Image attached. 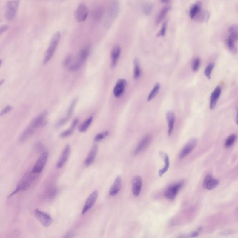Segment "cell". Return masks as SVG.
Returning <instances> with one entry per match:
<instances>
[{
  "label": "cell",
  "instance_id": "obj_1",
  "mask_svg": "<svg viewBox=\"0 0 238 238\" xmlns=\"http://www.w3.org/2000/svg\"><path fill=\"white\" fill-rule=\"evenodd\" d=\"M38 175L39 174L33 173L31 171L26 173L17 184L15 190L10 194V197L18 192L28 190L36 182L37 179L38 178Z\"/></svg>",
  "mask_w": 238,
  "mask_h": 238
},
{
  "label": "cell",
  "instance_id": "obj_2",
  "mask_svg": "<svg viewBox=\"0 0 238 238\" xmlns=\"http://www.w3.org/2000/svg\"><path fill=\"white\" fill-rule=\"evenodd\" d=\"M120 11V3L118 0H113L111 3L104 21V27L108 30L116 18Z\"/></svg>",
  "mask_w": 238,
  "mask_h": 238
},
{
  "label": "cell",
  "instance_id": "obj_3",
  "mask_svg": "<svg viewBox=\"0 0 238 238\" xmlns=\"http://www.w3.org/2000/svg\"><path fill=\"white\" fill-rule=\"evenodd\" d=\"M61 37V33L60 32H57L53 36L49 47L47 50L44 56L43 64H47L52 58L60 42Z\"/></svg>",
  "mask_w": 238,
  "mask_h": 238
},
{
  "label": "cell",
  "instance_id": "obj_4",
  "mask_svg": "<svg viewBox=\"0 0 238 238\" xmlns=\"http://www.w3.org/2000/svg\"><path fill=\"white\" fill-rule=\"evenodd\" d=\"M89 53L90 48L88 47H86L82 48L78 55L77 58L75 62L69 67L70 71L71 72H76L79 70L87 59Z\"/></svg>",
  "mask_w": 238,
  "mask_h": 238
},
{
  "label": "cell",
  "instance_id": "obj_5",
  "mask_svg": "<svg viewBox=\"0 0 238 238\" xmlns=\"http://www.w3.org/2000/svg\"><path fill=\"white\" fill-rule=\"evenodd\" d=\"M21 0H8L6 5L5 17L8 21H13L17 15Z\"/></svg>",
  "mask_w": 238,
  "mask_h": 238
},
{
  "label": "cell",
  "instance_id": "obj_6",
  "mask_svg": "<svg viewBox=\"0 0 238 238\" xmlns=\"http://www.w3.org/2000/svg\"><path fill=\"white\" fill-rule=\"evenodd\" d=\"M184 182L181 181L177 183L170 185L165 190L164 194V197L168 200H173L176 198L180 189L182 188Z\"/></svg>",
  "mask_w": 238,
  "mask_h": 238
},
{
  "label": "cell",
  "instance_id": "obj_7",
  "mask_svg": "<svg viewBox=\"0 0 238 238\" xmlns=\"http://www.w3.org/2000/svg\"><path fill=\"white\" fill-rule=\"evenodd\" d=\"M48 153L47 152H44L41 154L40 157L37 160L35 165L33 167L31 172L35 174H39L42 172L47 162Z\"/></svg>",
  "mask_w": 238,
  "mask_h": 238
},
{
  "label": "cell",
  "instance_id": "obj_8",
  "mask_svg": "<svg viewBox=\"0 0 238 238\" xmlns=\"http://www.w3.org/2000/svg\"><path fill=\"white\" fill-rule=\"evenodd\" d=\"M34 214L37 219L39 220L40 223L45 228L50 227L53 222V219L50 214L41 211L39 209H36L34 211Z\"/></svg>",
  "mask_w": 238,
  "mask_h": 238
},
{
  "label": "cell",
  "instance_id": "obj_9",
  "mask_svg": "<svg viewBox=\"0 0 238 238\" xmlns=\"http://www.w3.org/2000/svg\"><path fill=\"white\" fill-rule=\"evenodd\" d=\"M88 15V10L87 6L83 3H80L78 6L74 13L75 19L77 22L85 21Z\"/></svg>",
  "mask_w": 238,
  "mask_h": 238
},
{
  "label": "cell",
  "instance_id": "obj_10",
  "mask_svg": "<svg viewBox=\"0 0 238 238\" xmlns=\"http://www.w3.org/2000/svg\"><path fill=\"white\" fill-rule=\"evenodd\" d=\"M47 116V112H43L36 118L34 119V120L32 121L30 125L32 126L36 130L43 128L47 123L46 120Z\"/></svg>",
  "mask_w": 238,
  "mask_h": 238
},
{
  "label": "cell",
  "instance_id": "obj_11",
  "mask_svg": "<svg viewBox=\"0 0 238 238\" xmlns=\"http://www.w3.org/2000/svg\"><path fill=\"white\" fill-rule=\"evenodd\" d=\"M197 141L195 139H193L189 141L184 147L182 151H180L179 154V158L183 159L190 154L195 148L197 145Z\"/></svg>",
  "mask_w": 238,
  "mask_h": 238
},
{
  "label": "cell",
  "instance_id": "obj_12",
  "mask_svg": "<svg viewBox=\"0 0 238 238\" xmlns=\"http://www.w3.org/2000/svg\"><path fill=\"white\" fill-rule=\"evenodd\" d=\"M98 196V192L97 190H94L91 194L86 201L83 210L82 211V214H86L88 210H90V209L93 207L97 199Z\"/></svg>",
  "mask_w": 238,
  "mask_h": 238
},
{
  "label": "cell",
  "instance_id": "obj_13",
  "mask_svg": "<svg viewBox=\"0 0 238 238\" xmlns=\"http://www.w3.org/2000/svg\"><path fill=\"white\" fill-rule=\"evenodd\" d=\"M142 186V179L139 175L134 176L133 179L132 192L134 196L137 197L139 195Z\"/></svg>",
  "mask_w": 238,
  "mask_h": 238
},
{
  "label": "cell",
  "instance_id": "obj_14",
  "mask_svg": "<svg viewBox=\"0 0 238 238\" xmlns=\"http://www.w3.org/2000/svg\"><path fill=\"white\" fill-rule=\"evenodd\" d=\"M70 153V147L69 145H67L63 149L61 157L57 163L56 168L60 169L64 166L68 160Z\"/></svg>",
  "mask_w": 238,
  "mask_h": 238
},
{
  "label": "cell",
  "instance_id": "obj_15",
  "mask_svg": "<svg viewBox=\"0 0 238 238\" xmlns=\"http://www.w3.org/2000/svg\"><path fill=\"white\" fill-rule=\"evenodd\" d=\"M127 85V82L126 80L124 79H119L113 90L114 96L116 98L121 96L124 92Z\"/></svg>",
  "mask_w": 238,
  "mask_h": 238
},
{
  "label": "cell",
  "instance_id": "obj_16",
  "mask_svg": "<svg viewBox=\"0 0 238 238\" xmlns=\"http://www.w3.org/2000/svg\"><path fill=\"white\" fill-rule=\"evenodd\" d=\"M219 184V181L215 179L211 175L206 176L204 180L203 187L207 190H213Z\"/></svg>",
  "mask_w": 238,
  "mask_h": 238
},
{
  "label": "cell",
  "instance_id": "obj_17",
  "mask_svg": "<svg viewBox=\"0 0 238 238\" xmlns=\"http://www.w3.org/2000/svg\"><path fill=\"white\" fill-rule=\"evenodd\" d=\"M77 98H76L74 99L72 102L71 104L69 107L68 108V111H67V116L64 118L61 119L60 121L58 122L57 124V127H61L62 125H64L67 122L69 119L71 118L73 114V111L75 109V107H76V105L77 102Z\"/></svg>",
  "mask_w": 238,
  "mask_h": 238
},
{
  "label": "cell",
  "instance_id": "obj_18",
  "mask_svg": "<svg viewBox=\"0 0 238 238\" xmlns=\"http://www.w3.org/2000/svg\"><path fill=\"white\" fill-rule=\"evenodd\" d=\"M159 154L160 157L163 159L164 162V166L163 168L160 169L159 171V177H162L164 173H166L168 171L170 166V161H169V157L167 153L165 152L159 151Z\"/></svg>",
  "mask_w": 238,
  "mask_h": 238
},
{
  "label": "cell",
  "instance_id": "obj_19",
  "mask_svg": "<svg viewBox=\"0 0 238 238\" xmlns=\"http://www.w3.org/2000/svg\"><path fill=\"white\" fill-rule=\"evenodd\" d=\"M151 141V138L150 136H146L142 139L134 150V154L135 155L139 154L144 151L148 148Z\"/></svg>",
  "mask_w": 238,
  "mask_h": 238
},
{
  "label": "cell",
  "instance_id": "obj_20",
  "mask_svg": "<svg viewBox=\"0 0 238 238\" xmlns=\"http://www.w3.org/2000/svg\"><path fill=\"white\" fill-rule=\"evenodd\" d=\"M221 93V88L220 86H217L211 94L210 99V108L213 109L216 106Z\"/></svg>",
  "mask_w": 238,
  "mask_h": 238
},
{
  "label": "cell",
  "instance_id": "obj_21",
  "mask_svg": "<svg viewBox=\"0 0 238 238\" xmlns=\"http://www.w3.org/2000/svg\"><path fill=\"white\" fill-rule=\"evenodd\" d=\"M98 149V147L97 145H94L93 146L91 149L90 150V152L87 155V157L84 161V164H85V166L88 167L92 164L94 162L96 156Z\"/></svg>",
  "mask_w": 238,
  "mask_h": 238
},
{
  "label": "cell",
  "instance_id": "obj_22",
  "mask_svg": "<svg viewBox=\"0 0 238 238\" xmlns=\"http://www.w3.org/2000/svg\"><path fill=\"white\" fill-rule=\"evenodd\" d=\"M166 119L168 122V134L170 136L172 134V132L173 131L174 128V123L175 122V113L172 111H168L166 113Z\"/></svg>",
  "mask_w": 238,
  "mask_h": 238
},
{
  "label": "cell",
  "instance_id": "obj_23",
  "mask_svg": "<svg viewBox=\"0 0 238 238\" xmlns=\"http://www.w3.org/2000/svg\"><path fill=\"white\" fill-rule=\"evenodd\" d=\"M122 186V177L120 175L117 176L113 184L109 191V194L111 196H114L118 194L120 191Z\"/></svg>",
  "mask_w": 238,
  "mask_h": 238
},
{
  "label": "cell",
  "instance_id": "obj_24",
  "mask_svg": "<svg viewBox=\"0 0 238 238\" xmlns=\"http://www.w3.org/2000/svg\"><path fill=\"white\" fill-rule=\"evenodd\" d=\"M121 49L119 46L115 47L113 49L111 53V66L114 67L117 63L120 55H121Z\"/></svg>",
  "mask_w": 238,
  "mask_h": 238
},
{
  "label": "cell",
  "instance_id": "obj_25",
  "mask_svg": "<svg viewBox=\"0 0 238 238\" xmlns=\"http://www.w3.org/2000/svg\"><path fill=\"white\" fill-rule=\"evenodd\" d=\"M36 130L31 125H29L21 135L20 137V142H24L27 141L35 133Z\"/></svg>",
  "mask_w": 238,
  "mask_h": 238
},
{
  "label": "cell",
  "instance_id": "obj_26",
  "mask_svg": "<svg viewBox=\"0 0 238 238\" xmlns=\"http://www.w3.org/2000/svg\"><path fill=\"white\" fill-rule=\"evenodd\" d=\"M202 9V4L200 2H198L195 3L190 9L189 11V16L191 19H193L195 18L196 16H197Z\"/></svg>",
  "mask_w": 238,
  "mask_h": 238
},
{
  "label": "cell",
  "instance_id": "obj_27",
  "mask_svg": "<svg viewBox=\"0 0 238 238\" xmlns=\"http://www.w3.org/2000/svg\"><path fill=\"white\" fill-rule=\"evenodd\" d=\"M78 123V119L77 118L75 119V120H73V122L70 128L69 129H67V130L62 133L61 134H60V137L62 138H66L71 135L73 133V130H75V128L76 127Z\"/></svg>",
  "mask_w": 238,
  "mask_h": 238
},
{
  "label": "cell",
  "instance_id": "obj_28",
  "mask_svg": "<svg viewBox=\"0 0 238 238\" xmlns=\"http://www.w3.org/2000/svg\"><path fill=\"white\" fill-rule=\"evenodd\" d=\"M161 88V84L160 83L157 82V83H155L153 88L152 90L151 91L150 93H149V96H148L147 101L148 102H150L152 101L153 99H154V98L156 97V96L157 95L158 93L159 92V90Z\"/></svg>",
  "mask_w": 238,
  "mask_h": 238
},
{
  "label": "cell",
  "instance_id": "obj_29",
  "mask_svg": "<svg viewBox=\"0 0 238 238\" xmlns=\"http://www.w3.org/2000/svg\"><path fill=\"white\" fill-rule=\"evenodd\" d=\"M142 75L141 66L139 64V60L135 58L134 60V77L135 79H138L141 77Z\"/></svg>",
  "mask_w": 238,
  "mask_h": 238
},
{
  "label": "cell",
  "instance_id": "obj_30",
  "mask_svg": "<svg viewBox=\"0 0 238 238\" xmlns=\"http://www.w3.org/2000/svg\"><path fill=\"white\" fill-rule=\"evenodd\" d=\"M169 10H170V7H165L163 8L159 11V13H158L156 19V25H158L162 22V20L165 18L166 15L168 13V12L169 11Z\"/></svg>",
  "mask_w": 238,
  "mask_h": 238
},
{
  "label": "cell",
  "instance_id": "obj_31",
  "mask_svg": "<svg viewBox=\"0 0 238 238\" xmlns=\"http://www.w3.org/2000/svg\"><path fill=\"white\" fill-rule=\"evenodd\" d=\"M93 121L92 117H90L87 120L85 121L82 124L80 125L79 128V131L80 132H85L88 129L89 126L91 124Z\"/></svg>",
  "mask_w": 238,
  "mask_h": 238
},
{
  "label": "cell",
  "instance_id": "obj_32",
  "mask_svg": "<svg viewBox=\"0 0 238 238\" xmlns=\"http://www.w3.org/2000/svg\"><path fill=\"white\" fill-rule=\"evenodd\" d=\"M237 136L235 134H232L230 135L226 139L225 143V146L226 148H229L233 146V144L236 141Z\"/></svg>",
  "mask_w": 238,
  "mask_h": 238
},
{
  "label": "cell",
  "instance_id": "obj_33",
  "mask_svg": "<svg viewBox=\"0 0 238 238\" xmlns=\"http://www.w3.org/2000/svg\"><path fill=\"white\" fill-rule=\"evenodd\" d=\"M214 62H210L208 64L206 69L204 71V75L208 78V79H211V75L212 71L214 67Z\"/></svg>",
  "mask_w": 238,
  "mask_h": 238
},
{
  "label": "cell",
  "instance_id": "obj_34",
  "mask_svg": "<svg viewBox=\"0 0 238 238\" xmlns=\"http://www.w3.org/2000/svg\"><path fill=\"white\" fill-rule=\"evenodd\" d=\"M103 10L101 7H99L95 10L93 11V19L96 20H100L103 16Z\"/></svg>",
  "mask_w": 238,
  "mask_h": 238
},
{
  "label": "cell",
  "instance_id": "obj_35",
  "mask_svg": "<svg viewBox=\"0 0 238 238\" xmlns=\"http://www.w3.org/2000/svg\"><path fill=\"white\" fill-rule=\"evenodd\" d=\"M201 61L199 58H196L194 59L192 63V69L193 71L196 72L198 70L200 67Z\"/></svg>",
  "mask_w": 238,
  "mask_h": 238
},
{
  "label": "cell",
  "instance_id": "obj_36",
  "mask_svg": "<svg viewBox=\"0 0 238 238\" xmlns=\"http://www.w3.org/2000/svg\"><path fill=\"white\" fill-rule=\"evenodd\" d=\"M227 45H228V47L230 51H231V52L234 54H236V53L237 52V48L235 46L234 42L231 41L229 39H228Z\"/></svg>",
  "mask_w": 238,
  "mask_h": 238
},
{
  "label": "cell",
  "instance_id": "obj_37",
  "mask_svg": "<svg viewBox=\"0 0 238 238\" xmlns=\"http://www.w3.org/2000/svg\"><path fill=\"white\" fill-rule=\"evenodd\" d=\"M153 6L150 3H146L142 7L143 13L146 16H148L152 10Z\"/></svg>",
  "mask_w": 238,
  "mask_h": 238
},
{
  "label": "cell",
  "instance_id": "obj_38",
  "mask_svg": "<svg viewBox=\"0 0 238 238\" xmlns=\"http://www.w3.org/2000/svg\"><path fill=\"white\" fill-rule=\"evenodd\" d=\"M108 135V131H105L104 132L101 133L97 134L94 138V141L96 142H100L103 139L105 138Z\"/></svg>",
  "mask_w": 238,
  "mask_h": 238
},
{
  "label": "cell",
  "instance_id": "obj_39",
  "mask_svg": "<svg viewBox=\"0 0 238 238\" xmlns=\"http://www.w3.org/2000/svg\"><path fill=\"white\" fill-rule=\"evenodd\" d=\"M231 34L229 36L228 39L234 41L235 42V41H237L238 39V32L237 30L232 31L230 32Z\"/></svg>",
  "mask_w": 238,
  "mask_h": 238
},
{
  "label": "cell",
  "instance_id": "obj_40",
  "mask_svg": "<svg viewBox=\"0 0 238 238\" xmlns=\"http://www.w3.org/2000/svg\"><path fill=\"white\" fill-rule=\"evenodd\" d=\"M167 24H168V23H167V22L163 23L161 30H160L159 33V36H165V34H166V31H167Z\"/></svg>",
  "mask_w": 238,
  "mask_h": 238
},
{
  "label": "cell",
  "instance_id": "obj_41",
  "mask_svg": "<svg viewBox=\"0 0 238 238\" xmlns=\"http://www.w3.org/2000/svg\"><path fill=\"white\" fill-rule=\"evenodd\" d=\"M13 109V108L11 106H7L5 108H3L2 110H1V116H3V115H4V114H7V113H8L10 112Z\"/></svg>",
  "mask_w": 238,
  "mask_h": 238
},
{
  "label": "cell",
  "instance_id": "obj_42",
  "mask_svg": "<svg viewBox=\"0 0 238 238\" xmlns=\"http://www.w3.org/2000/svg\"><path fill=\"white\" fill-rule=\"evenodd\" d=\"M72 60V56L71 55H68L66 57L65 60H64V62H63V65L65 66H68L69 64H70Z\"/></svg>",
  "mask_w": 238,
  "mask_h": 238
},
{
  "label": "cell",
  "instance_id": "obj_43",
  "mask_svg": "<svg viewBox=\"0 0 238 238\" xmlns=\"http://www.w3.org/2000/svg\"><path fill=\"white\" fill-rule=\"evenodd\" d=\"M9 29V26L7 25H3L1 26L0 27V34L1 35L5 32L7 30Z\"/></svg>",
  "mask_w": 238,
  "mask_h": 238
},
{
  "label": "cell",
  "instance_id": "obj_44",
  "mask_svg": "<svg viewBox=\"0 0 238 238\" xmlns=\"http://www.w3.org/2000/svg\"><path fill=\"white\" fill-rule=\"evenodd\" d=\"M199 234V233L198 231H197V232H193V233H192V234H190V235H189V237H197V236H198Z\"/></svg>",
  "mask_w": 238,
  "mask_h": 238
},
{
  "label": "cell",
  "instance_id": "obj_45",
  "mask_svg": "<svg viewBox=\"0 0 238 238\" xmlns=\"http://www.w3.org/2000/svg\"><path fill=\"white\" fill-rule=\"evenodd\" d=\"M236 122L237 125H238V114H237V118H236Z\"/></svg>",
  "mask_w": 238,
  "mask_h": 238
},
{
  "label": "cell",
  "instance_id": "obj_46",
  "mask_svg": "<svg viewBox=\"0 0 238 238\" xmlns=\"http://www.w3.org/2000/svg\"><path fill=\"white\" fill-rule=\"evenodd\" d=\"M168 1H169V0H162V1L163 2H167Z\"/></svg>",
  "mask_w": 238,
  "mask_h": 238
}]
</instances>
